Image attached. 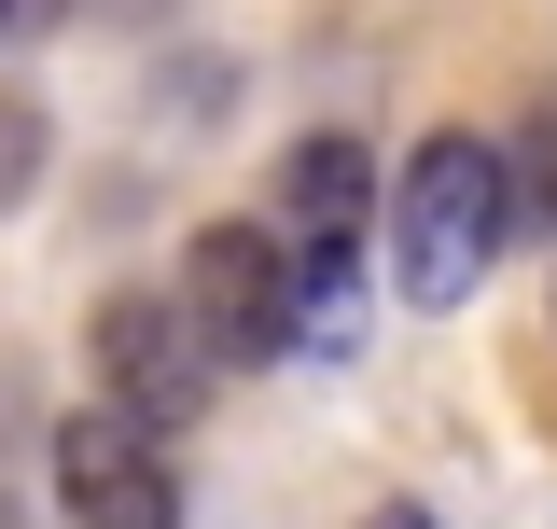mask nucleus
<instances>
[{
  "label": "nucleus",
  "instance_id": "2",
  "mask_svg": "<svg viewBox=\"0 0 557 529\" xmlns=\"http://www.w3.org/2000/svg\"><path fill=\"white\" fill-rule=\"evenodd\" d=\"M168 293L196 307V334L223 348V377H237V362H278V348L307 334V251L278 237L265 209H251V223H196V251H182Z\"/></svg>",
  "mask_w": 557,
  "mask_h": 529
},
{
  "label": "nucleus",
  "instance_id": "4",
  "mask_svg": "<svg viewBox=\"0 0 557 529\" xmlns=\"http://www.w3.org/2000/svg\"><path fill=\"white\" fill-rule=\"evenodd\" d=\"M57 502L70 529H182V460L126 404H84V418H57Z\"/></svg>",
  "mask_w": 557,
  "mask_h": 529
},
{
  "label": "nucleus",
  "instance_id": "5",
  "mask_svg": "<svg viewBox=\"0 0 557 529\" xmlns=\"http://www.w3.org/2000/svg\"><path fill=\"white\" fill-rule=\"evenodd\" d=\"M265 223L307 251V279H335V264H362V223H376V153L348 126H307L293 153H278V196Z\"/></svg>",
  "mask_w": 557,
  "mask_h": 529
},
{
  "label": "nucleus",
  "instance_id": "10",
  "mask_svg": "<svg viewBox=\"0 0 557 529\" xmlns=\"http://www.w3.org/2000/svg\"><path fill=\"white\" fill-rule=\"evenodd\" d=\"M0 42H14V28H0Z\"/></svg>",
  "mask_w": 557,
  "mask_h": 529
},
{
  "label": "nucleus",
  "instance_id": "1",
  "mask_svg": "<svg viewBox=\"0 0 557 529\" xmlns=\"http://www.w3.org/2000/svg\"><path fill=\"white\" fill-rule=\"evenodd\" d=\"M516 251V168L487 126H432L391 182V279L405 307H474V279Z\"/></svg>",
  "mask_w": 557,
  "mask_h": 529
},
{
  "label": "nucleus",
  "instance_id": "7",
  "mask_svg": "<svg viewBox=\"0 0 557 529\" xmlns=\"http://www.w3.org/2000/svg\"><path fill=\"white\" fill-rule=\"evenodd\" d=\"M42 153H57V126H42V98H14V84H0V209H14L28 182H42Z\"/></svg>",
  "mask_w": 557,
  "mask_h": 529
},
{
  "label": "nucleus",
  "instance_id": "6",
  "mask_svg": "<svg viewBox=\"0 0 557 529\" xmlns=\"http://www.w3.org/2000/svg\"><path fill=\"white\" fill-rule=\"evenodd\" d=\"M502 168H516V237H557V112L502 139Z\"/></svg>",
  "mask_w": 557,
  "mask_h": 529
},
{
  "label": "nucleus",
  "instance_id": "9",
  "mask_svg": "<svg viewBox=\"0 0 557 529\" xmlns=\"http://www.w3.org/2000/svg\"><path fill=\"white\" fill-rule=\"evenodd\" d=\"M362 529H432V516H418V502H376V516H362Z\"/></svg>",
  "mask_w": 557,
  "mask_h": 529
},
{
  "label": "nucleus",
  "instance_id": "8",
  "mask_svg": "<svg viewBox=\"0 0 557 529\" xmlns=\"http://www.w3.org/2000/svg\"><path fill=\"white\" fill-rule=\"evenodd\" d=\"M57 14H70V0H0V28H14V42H42Z\"/></svg>",
  "mask_w": 557,
  "mask_h": 529
},
{
  "label": "nucleus",
  "instance_id": "3",
  "mask_svg": "<svg viewBox=\"0 0 557 529\" xmlns=\"http://www.w3.org/2000/svg\"><path fill=\"white\" fill-rule=\"evenodd\" d=\"M84 362H98V391L126 404L139 432H196L209 404H223V348L196 334V307H182V293H98Z\"/></svg>",
  "mask_w": 557,
  "mask_h": 529
}]
</instances>
